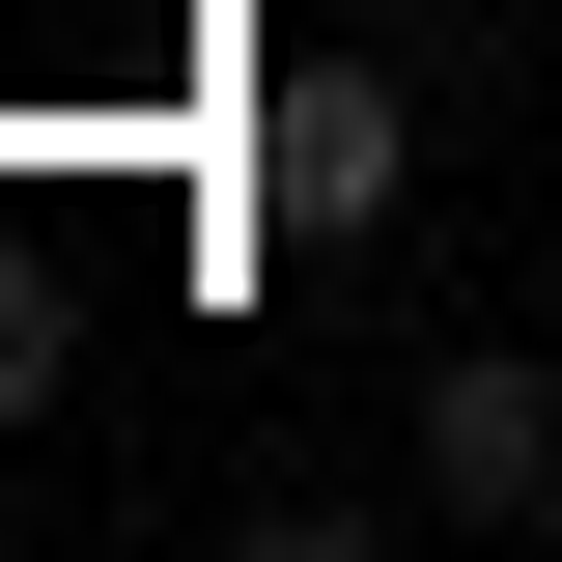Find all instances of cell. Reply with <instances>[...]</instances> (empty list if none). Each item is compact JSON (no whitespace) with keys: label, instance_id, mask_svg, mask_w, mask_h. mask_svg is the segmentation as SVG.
Returning a JSON list of instances; mask_svg holds the SVG:
<instances>
[{"label":"cell","instance_id":"obj_1","mask_svg":"<svg viewBox=\"0 0 562 562\" xmlns=\"http://www.w3.org/2000/svg\"><path fill=\"white\" fill-rule=\"evenodd\" d=\"M394 198H422V85H394V57H281V113H254V225H281V254H366Z\"/></svg>","mask_w":562,"mask_h":562},{"label":"cell","instance_id":"obj_2","mask_svg":"<svg viewBox=\"0 0 562 562\" xmlns=\"http://www.w3.org/2000/svg\"><path fill=\"white\" fill-rule=\"evenodd\" d=\"M394 479L450 506V535H535V506H562V366L450 338V366H422V422H394Z\"/></svg>","mask_w":562,"mask_h":562},{"label":"cell","instance_id":"obj_3","mask_svg":"<svg viewBox=\"0 0 562 562\" xmlns=\"http://www.w3.org/2000/svg\"><path fill=\"white\" fill-rule=\"evenodd\" d=\"M422 506V479H394ZM394 506H366V479H254V506H225V535H254V562H366V535H394Z\"/></svg>","mask_w":562,"mask_h":562},{"label":"cell","instance_id":"obj_4","mask_svg":"<svg viewBox=\"0 0 562 562\" xmlns=\"http://www.w3.org/2000/svg\"><path fill=\"white\" fill-rule=\"evenodd\" d=\"M57 366H85V338H57V281L0 254V422H57Z\"/></svg>","mask_w":562,"mask_h":562}]
</instances>
